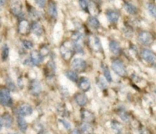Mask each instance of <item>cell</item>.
<instances>
[{
    "instance_id": "cell-13",
    "label": "cell",
    "mask_w": 156,
    "mask_h": 134,
    "mask_svg": "<svg viewBox=\"0 0 156 134\" xmlns=\"http://www.w3.org/2000/svg\"><path fill=\"white\" fill-rule=\"evenodd\" d=\"M60 53L62 55V58L65 60H69L73 56V50L69 47H66V45L61 46L60 47Z\"/></svg>"
},
{
    "instance_id": "cell-11",
    "label": "cell",
    "mask_w": 156,
    "mask_h": 134,
    "mask_svg": "<svg viewBox=\"0 0 156 134\" xmlns=\"http://www.w3.org/2000/svg\"><path fill=\"white\" fill-rule=\"evenodd\" d=\"M29 29L30 27H29L28 21L25 19L21 20L18 24V32L22 35L27 34L29 32Z\"/></svg>"
},
{
    "instance_id": "cell-32",
    "label": "cell",
    "mask_w": 156,
    "mask_h": 134,
    "mask_svg": "<svg viewBox=\"0 0 156 134\" xmlns=\"http://www.w3.org/2000/svg\"><path fill=\"white\" fill-rule=\"evenodd\" d=\"M82 37V34H81L80 32H79V31L74 32V33L72 34V39H73V41H76V42L79 41V40H80Z\"/></svg>"
},
{
    "instance_id": "cell-38",
    "label": "cell",
    "mask_w": 156,
    "mask_h": 134,
    "mask_svg": "<svg viewBox=\"0 0 156 134\" xmlns=\"http://www.w3.org/2000/svg\"><path fill=\"white\" fill-rule=\"evenodd\" d=\"M120 116L122 118V120H125V121H126V120H128V118H129V117H128L127 114H126L125 111H121V112L120 113Z\"/></svg>"
},
{
    "instance_id": "cell-18",
    "label": "cell",
    "mask_w": 156,
    "mask_h": 134,
    "mask_svg": "<svg viewBox=\"0 0 156 134\" xmlns=\"http://www.w3.org/2000/svg\"><path fill=\"white\" fill-rule=\"evenodd\" d=\"M48 13L51 18H56L57 17V8L56 4L53 2H50L48 5Z\"/></svg>"
},
{
    "instance_id": "cell-15",
    "label": "cell",
    "mask_w": 156,
    "mask_h": 134,
    "mask_svg": "<svg viewBox=\"0 0 156 134\" xmlns=\"http://www.w3.org/2000/svg\"><path fill=\"white\" fill-rule=\"evenodd\" d=\"M30 29H31L32 32L37 36H41L44 33V27H43L42 24L39 22H37V21L33 22Z\"/></svg>"
},
{
    "instance_id": "cell-4",
    "label": "cell",
    "mask_w": 156,
    "mask_h": 134,
    "mask_svg": "<svg viewBox=\"0 0 156 134\" xmlns=\"http://www.w3.org/2000/svg\"><path fill=\"white\" fill-rule=\"evenodd\" d=\"M72 65L74 70L77 72H82L86 69V62L82 58H75L72 62Z\"/></svg>"
},
{
    "instance_id": "cell-46",
    "label": "cell",
    "mask_w": 156,
    "mask_h": 134,
    "mask_svg": "<svg viewBox=\"0 0 156 134\" xmlns=\"http://www.w3.org/2000/svg\"><path fill=\"white\" fill-rule=\"evenodd\" d=\"M9 134H18V133H15H15H9Z\"/></svg>"
},
{
    "instance_id": "cell-34",
    "label": "cell",
    "mask_w": 156,
    "mask_h": 134,
    "mask_svg": "<svg viewBox=\"0 0 156 134\" xmlns=\"http://www.w3.org/2000/svg\"><path fill=\"white\" fill-rule=\"evenodd\" d=\"M98 85L100 87L101 89H105V88H107V83L106 81H105L103 79V78H100L98 80Z\"/></svg>"
},
{
    "instance_id": "cell-35",
    "label": "cell",
    "mask_w": 156,
    "mask_h": 134,
    "mask_svg": "<svg viewBox=\"0 0 156 134\" xmlns=\"http://www.w3.org/2000/svg\"><path fill=\"white\" fill-rule=\"evenodd\" d=\"M73 50H76L77 53H83V49H82V47L78 43H76V44H73Z\"/></svg>"
},
{
    "instance_id": "cell-12",
    "label": "cell",
    "mask_w": 156,
    "mask_h": 134,
    "mask_svg": "<svg viewBox=\"0 0 156 134\" xmlns=\"http://www.w3.org/2000/svg\"><path fill=\"white\" fill-rule=\"evenodd\" d=\"M33 112V109L28 104H22L18 108V113L20 116H28Z\"/></svg>"
},
{
    "instance_id": "cell-1",
    "label": "cell",
    "mask_w": 156,
    "mask_h": 134,
    "mask_svg": "<svg viewBox=\"0 0 156 134\" xmlns=\"http://www.w3.org/2000/svg\"><path fill=\"white\" fill-rule=\"evenodd\" d=\"M0 104L5 107H10L12 104V98L10 91L7 88L0 90Z\"/></svg>"
},
{
    "instance_id": "cell-39",
    "label": "cell",
    "mask_w": 156,
    "mask_h": 134,
    "mask_svg": "<svg viewBox=\"0 0 156 134\" xmlns=\"http://www.w3.org/2000/svg\"><path fill=\"white\" fill-rule=\"evenodd\" d=\"M60 122L62 123V124H63V126H65V128H66V129H69V128L71 127V126H70L69 123L67 121H66V120H60Z\"/></svg>"
},
{
    "instance_id": "cell-25",
    "label": "cell",
    "mask_w": 156,
    "mask_h": 134,
    "mask_svg": "<svg viewBox=\"0 0 156 134\" xmlns=\"http://www.w3.org/2000/svg\"><path fill=\"white\" fill-rule=\"evenodd\" d=\"M88 22L89 24V25L91 27H92L93 28L97 29L100 27V22H99L98 18H95V17H89L88 20Z\"/></svg>"
},
{
    "instance_id": "cell-45",
    "label": "cell",
    "mask_w": 156,
    "mask_h": 134,
    "mask_svg": "<svg viewBox=\"0 0 156 134\" xmlns=\"http://www.w3.org/2000/svg\"><path fill=\"white\" fill-rule=\"evenodd\" d=\"M0 25H1V18H0Z\"/></svg>"
},
{
    "instance_id": "cell-10",
    "label": "cell",
    "mask_w": 156,
    "mask_h": 134,
    "mask_svg": "<svg viewBox=\"0 0 156 134\" xmlns=\"http://www.w3.org/2000/svg\"><path fill=\"white\" fill-rule=\"evenodd\" d=\"M43 56L37 50H33L30 53V62L34 65H37L42 62Z\"/></svg>"
},
{
    "instance_id": "cell-43",
    "label": "cell",
    "mask_w": 156,
    "mask_h": 134,
    "mask_svg": "<svg viewBox=\"0 0 156 134\" xmlns=\"http://www.w3.org/2000/svg\"><path fill=\"white\" fill-rule=\"evenodd\" d=\"M5 1H6V0H0V4L3 5L5 2Z\"/></svg>"
},
{
    "instance_id": "cell-16",
    "label": "cell",
    "mask_w": 156,
    "mask_h": 134,
    "mask_svg": "<svg viewBox=\"0 0 156 134\" xmlns=\"http://www.w3.org/2000/svg\"><path fill=\"white\" fill-rule=\"evenodd\" d=\"M89 44L91 45V47H92V49L96 51H98L101 48V45L100 40L98 37L93 36L89 38Z\"/></svg>"
},
{
    "instance_id": "cell-7",
    "label": "cell",
    "mask_w": 156,
    "mask_h": 134,
    "mask_svg": "<svg viewBox=\"0 0 156 134\" xmlns=\"http://www.w3.org/2000/svg\"><path fill=\"white\" fill-rule=\"evenodd\" d=\"M78 85L82 91H88L91 88V82L86 77L80 78L78 81Z\"/></svg>"
},
{
    "instance_id": "cell-26",
    "label": "cell",
    "mask_w": 156,
    "mask_h": 134,
    "mask_svg": "<svg viewBox=\"0 0 156 134\" xmlns=\"http://www.w3.org/2000/svg\"><path fill=\"white\" fill-rule=\"evenodd\" d=\"M101 68L103 69V72L105 78H106V80L109 82H112V77H111V72H110V70L108 69V67L106 65H105V64H102Z\"/></svg>"
},
{
    "instance_id": "cell-22",
    "label": "cell",
    "mask_w": 156,
    "mask_h": 134,
    "mask_svg": "<svg viewBox=\"0 0 156 134\" xmlns=\"http://www.w3.org/2000/svg\"><path fill=\"white\" fill-rule=\"evenodd\" d=\"M18 125L22 132H25L27 129V123L22 116H18Z\"/></svg>"
},
{
    "instance_id": "cell-37",
    "label": "cell",
    "mask_w": 156,
    "mask_h": 134,
    "mask_svg": "<svg viewBox=\"0 0 156 134\" xmlns=\"http://www.w3.org/2000/svg\"><path fill=\"white\" fill-rule=\"evenodd\" d=\"M34 1L40 8H44V6L46 5V0H34Z\"/></svg>"
},
{
    "instance_id": "cell-17",
    "label": "cell",
    "mask_w": 156,
    "mask_h": 134,
    "mask_svg": "<svg viewBox=\"0 0 156 134\" xmlns=\"http://www.w3.org/2000/svg\"><path fill=\"white\" fill-rule=\"evenodd\" d=\"M75 100L79 106H84L88 102V97L83 93H78L75 95Z\"/></svg>"
},
{
    "instance_id": "cell-19",
    "label": "cell",
    "mask_w": 156,
    "mask_h": 134,
    "mask_svg": "<svg viewBox=\"0 0 156 134\" xmlns=\"http://www.w3.org/2000/svg\"><path fill=\"white\" fill-rule=\"evenodd\" d=\"M2 121L3 124L5 125L6 128H9L12 126V123H13V119H12V116L10 115L8 113H5V114L3 115L2 117Z\"/></svg>"
},
{
    "instance_id": "cell-6",
    "label": "cell",
    "mask_w": 156,
    "mask_h": 134,
    "mask_svg": "<svg viewBox=\"0 0 156 134\" xmlns=\"http://www.w3.org/2000/svg\"><path fill=\"white\" fill-rule=\"evenodd\" d=\"M141 55H142V57H143L146 62L152 64L155 63V60H156L155 54L152 51V50L145 49V50H143V51H142Z\"/></svg>"
},
{
    "instance_id": "cell-3",
    "label": "cell",
    "mask_w": 156,
    "mask_h": 134,
    "mask_svg": "<svg viewBox=\"0 0 156 134\" xmlns=\"http://www.w3.org/2000/svg\"><path fill=\"white\" fill-rule=\"evenodd\" d=\"M139 40L143 44L146 46H149L153 43L154 37L150 32L142 31L139 34Z\"/></svg>"
},
{
    "instance_id": "cell-5",
    "label": "cell",
    "mask_w": 156,
    "mask_h": 134,
    "mask_svg": "<svg viewBox=\"0 0 156 134\" xmlns=\"http://www.w3.org/2000/svg\"><path fill=\"white\" fill-rule=\"evenodd\" d=\"M11 12L15 16H20L22 13V4L20 0H12L10 5Z\"/></svg>"
},
{
    "instance_id": "cell-30",
    "label": "cell",
    "mask_w": 156,
    "mask_h": 134,
    "mask_svg": "<svg viewBox=\"0 0 156 134\" xmlns=\"http://www.w3.org/2000/svg\"><path fill=\"white\" fill-rule=\"evenodd\" d=\"M46 68H47V75L50 74L53 75L55 72V65L53 62H49L47 63V65H46Z\"/></svg>"
},
{
    "instance_id": "cell-42",
    "label": "cell",
    "mask_w": 156,
    "mask_h": 134,
    "mask_svg": "<svg viewBox=\"0 0 156 134\" xmlns=\"http://www.w3.org/2000/svg\"><path fill=\"white\" fill-rule=\"evenodd\" d=\"M2 126H3V121H2V118L1 117H0V129L2 128Z\"/></svg>"
},
{
    "instance_id": "cell-41",
    "label": "cell",
    "mask_w": 156,
    "mask_h": 134,
    "mask_svg": "<svg viewBox=\"0 0 156 134\" xmlns=\"http://www.w3.org/2000/svg\"><path fill=\"white\" fill-rule=\"evenodd\" d=\"M70 134H82V133L79 130V129H73V130L71 131Z\"/></svg>"
},
{
    "instance_id": "cell-2",
    "label": "cell",
    "mask_w": 156,
    "mask_h": 134,
    "mask_svg": "<svg viewBox=\"0 0 156 134\" xmlns=\"http://www.w3.org/2000/svg\"><path fill=\"white\" fill-rule=\"evenodd\" d=\"M111 67H112L113 70L115 72V73H117L118 76L123 77L126 75V67H125L124 64L119 59H115L111 63Z\"/></svg>"
},
{
    "instance_id": "cell-27",
    "label": "cell",
    "mask_w": 156,
    "mask_h": 134,
    "mask_svg": "<svg viewBox=\"0 0 156 134\" xmlns=\"http://www.w3.org/2000/svg\"><path fill=\"white\" fill-rule=\"evenodd\" d=\"M66 76L68 77L69 79H70L73 82H76L78 80V75L76 74V72L71 71V70H68L66 73Z\"/></svg>"
},
{
    "instance_id": "cell-28",
    "label": "cell",
    "mask_w": 156,
    "mask_h": 134,
    "mask_svg": "<svg viewBox=\"0 0 156 134\" xmlns=\"http://www.w3.org/2000/svg\"><path fill=\"white\" fill-rule=\"evenodd\" d=\"M9 48L6 44H5L2 47V58L3 61L7 59V58L9 57Z\"/></svg>"
},
{
    "instance_id": "cell-14",
    "label": "cell",
    "mask_w": 156,
    "mask_h": 134,
    "mask_svg": "<svg viewBox=\"0 0 156 134\" xmlns=\"http://www.w3.org/2000/svg\"><path fill=\"white\" fill-rule=\"evenodd\" d=\"M107 18L109 20V21L112 24H116L118 21L119 18H120V15L117 12L113 10H108L106 13Z\"/></svg>"
},
{
    "instance_id": "cell-29",
    "label": "cell",
    "mask_w": 156,
    "mask_h": 134,
    "mask_svg": "<svg viewBox=\"0 0 156 134\" xmlns=\"http://www.w3.org/2000/svg\"><path fill=\"white\" fill-rule=\"evenodd\" d=\"M147 9H148V12H149V14H150L153 18H155L156 9H155V5L152 4V3H148Z\"/></svg>"
},
{
    "instance_id": "cell-23",
    "label": "cell",
    "mask_w": 156,
    "mask_h": 134,
    "mask_svg": "<svg viewBox=\"0 0 156 134\" xmlns=\"http://www.w3.org/2000/svg\"><path fill=\"white\" fill-rule=\"evenodd\" d=\"M111 127H112L113 131H114L116 134H120L121 133L122 130H123V126H122L121 123L116 121V120L112 121V123H111Z\"/></svg>"
},
{
    "instance_id": "cell-24",
    "label": "cell",
    "mask_w": 156,
    "mask_h": 134,
    "mask_svg": "<svg viewBox=\"0 0 156 134\" xmlns=\"http://www.w3.org/2000/svg\"><path fill=\"white\" fill-rule=\"evenodd\" d=\"M124 9L126 11V12H128L130 15H135L137 12V9L134 5L131 4V3H125L124 4Z\"/></svg>"
},
{
    "instance_id": "cell-20",
    "label": "cell",
    "mask_w": 156,
    "mask_h": 134,
    "mask_svg": "<svg viewBox=\"0 0 156 134\" xmlns=\"http://www.w3.org/2000/svg\"><path fill=\"white\" fill-rule=\"evenodd\" d=\"M81 130L82 132L84 134H93L94 129L91 125H90L88 123H83L81 125Z\"/></svg>"
},
{
    "instance_id": "cell-31",
    "label": "cell",
    "mask_w": 156,
    "mask_h": 134,
    "mask_svg": "<svg viewBox=\"0 0 156 134\" xmlns=\"http://www.w3.org/2000/svg\"><path fill=\"white\" fill-rule=\"evenodd\" d=\"M79 5L82 10L85 12L88 11V2L87 0H79Z\"/></svg>"
},
{
    "instance_id": "cell-9",
    "label": "cell",
    "mask_w": 156,
    "mask_h": 134,
    "mask_svg": "<svg viewBox=\"0 0 156 134\" xmlns=\"http://www.w3.org/2000/svg\"><path fill=\"white\" fill-rule=\"evenodd\" d=\"M29 90H30V92L32 94H34V95H37L41 91V83L38 81L33 80L30 82V86H29Z\"/></svg>"
},
{
    "instance_id": "cell-40",
    "label": "cell",
    "mask_w": 156,
    "mask_h": 134,
    "mask_svg": "<svg viewBox=\"0 0 156 134\" xmlns=\"http://www.w3.org/2000/svg\"><path fill=\"white\" fill-rule=\"evenodd\" d=\"M140 134H151V132H150V131L147 129V128L143 127V129L140 130Z\"/></svg>"
},
{
    "instance_id": "cell-36",
    "label": "cell",
    "mask_w": 156,
    "mask_h": 134,
    "mask_svg": "<svg viewBox=\"0 0 156 134\" xmlns=\"http://www.w3.org/2000/svg\"><path fill=\"white\" fill-rule=\"evenodd\" d=\"M7 85H8V86H9V88H10L11 91H15V83L12 82V79H8Z\"/></svg>"
},
{
    "instance_id": "cell-8",
    "label": "cell",
    "mask_w": 156,
    "mask_h": 134,
    "mask_svg": "<svg viewBox=\"0 0 156 134\" xmlns=\"http://www.w3.org/2000/svg\"><path fill=\"white\" fill-rule=\"evenodd\" d=\"M81 117H82V120H84L85 123H91L95 120L94 114L91 111H87V110H82L81 111Z\"/></svg>"
},
{
    "instance_id": "cell-44",
    "label": "cell",
    "mask_w": 156,
    "mask_h": 134,
    "mask_svg": "<svg viewBox=\"0 0 156 134\" xmlns=\"http://www.w3.org/2000/svg\"><path fill=\"white\" fill-rule=\"evenodd\" d=\"M40 134H48V133H47V132H41V133Z\"/></svg>"
},
{
    "instance_id": "cell-33",
    "label": "cell",
    "mask_w": 156,
    "mask_h": 134,
    "mask_svg": "<svg viewBox=\"0 0 156 134\" xmlns=\"http://www.w3.org/2000/svg\"><path fill=\"white\" fill-rule=\"evenodd\" d=\"M22 44L23 46H24V47H25L26 49H27V50H30V49H32L33 48L34 45L33 44H32V42H30V41H27V40H23L22 41Z\"/></svg>"
},
{
    "instance_id": "cell-21",
    "label": "cell",
    "mask_w": 156,
    "mask_h": 134,
    "mask_svg": "<svg viewBox=\"0 0 156 134\" xmlns=\"http://www.w3.org/2000/svg\"><path fill=\"white\" fill-rule=\"evenodd\" d=\"M110 50L114 54L118 55L120 52V47L118 43L114 41H111V43H110Z\"/></svg>"
}]
</instances>
